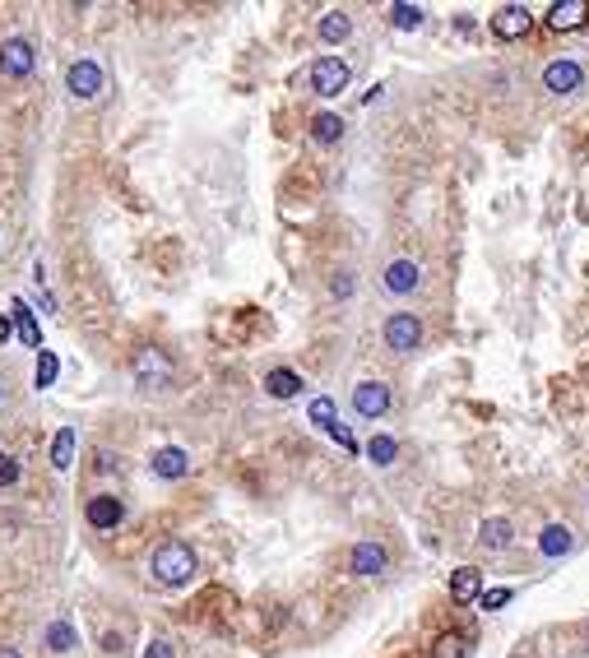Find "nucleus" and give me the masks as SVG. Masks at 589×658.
I'll list each match as a JSON object with an SVG mask.
<instances>
[{"instance_id":"f257e3e1","label":"nucleus","mask_w":589,"mask_h":658,"mask_svg":"<svg viewBox=\"0 0 589 658\" xmlns=\"http://www.w3.org/2000/svg\"><path fill=\"white\" fill-rule=\"evenodd\" d=\"M153 580L158 584H168V589H181V584H191L195 580V552L186 542H163V547H153Z\"/></svg>"},{"instance_id":"f03ea898","label":"nucleus","mask_w":589,"mask_h":658,"mask_svg":"<svg viewBox=\"0 0 589 658\" xmlns=\"http://www.w3.org/2000/svg\"><path fill=\"white\" fill-rule=\"evenodd\" d=\"M381 339H385V348H394V352H413V348L422 343V320L409 316V311H394V316L381 325Z\"/></svg>"},{"instance_id":"7ed1b4c3","label":"nucleus","mask_w":589,"mask_h":658,"mask_svg":"<svg viewBox=\"0 0 589 658\" xmlns=\"http://www.w3.org/2000/svg\"><path fill=\"white\" fill-rule=\"evenodd\" d=\"M65 89H70V98L89 102V98H98V93L107 89V74H102L98 61H74V65L65 70Z\"/></svg>"},{"instance_id":"20e7f679","label":"nucleus","mask_w":589,"mask_h":658,"mask_svg":"<svg viewBox=\"0 0 589 658\" xmlns=\"http://www.w3.org/2000/svg\"><path fill=\"white\" fill-rule=\"evenodd\" d=\"M135 380H140L144 390L168 385V380H172V362H168V352H163V348H140V352H135Z\"/></svg>"},{"instance_id":"39448f33","label":"nucleus","mask_w":589,"mask_h":658,"mask_svg":"<svg viewBox=\"0 0 589 658\" xmlns=\"http://www.w3.org/2000/svg\"><path fill=\"white\" fill-rule=\"evenodd\" d=\"M311 89H316L320 98H339V93L348 89V65H343L339 56H320V61L311 65Z\"/></svg>"},{"instance_id":"423d86ee","label":"nucleus","mask_w":589,"mask_h":658,"mask_svg":"<svg viewBox=\"0 0 589 658\" xmlns=\"http://www.w3.org/2000/svg\"><path fill=\"white\" fill-rule=\"evenodd\" d=\"M585 19H589V0H557L543 14L552 33H576V29H585Z\"/></svg>"},{"instance_id":"0eeeda50","label":"nucleus","mask_w":589,"mask_h":658,"mask_svg":"<svg viewBox=\"0 0 589 658\" xmlns=\"http://www.w3.org/2000/svg\"><path fill=\"white\" fill-rule=\"evenodd\" d=\"M390 385H381V380H362V385H353V408L362 418H385L390 413Z\"/></svg>"},{"instance_id":"6e6552de","label":"nucleus","mask_w":589,"mask_h":658,"mask_svg":"<svg viewBox=\"0 0 589 658\" xmlns=\"http://www.w3.org/2000/svg\"><path fill=\"white\" fill-rule=\"evenodd\" d=\"M580 84H585L580 61H552V65L543 70V89H548L552 98H567V93H576Z\"/></svg>"},{"instance_id":"1a4fd4ad","label":"nucleus","mask_w":589,"mask_h":658,"mask_svg":"<svg viewBox=\"0 0 589 658\" xmlns=\"http://www.w3.org/2000/svg\"><path fill=\"white\" fill-rule=\"evenodd\" d=\"M533 29V14L524 10V5H501L497 14H492V33L501 38V42H515V38H524Z\"/></svg>"},{"instance_id":"9d476101","label":"nucleus","mask_w":589,"mask_h":658,"mask_svg":"<svg viewBox=\"0 0 589 658\" xmlns=\"http://www.w3.org/2000/svg\"><path fill=\"white\" fill-rule=\"evenodd\" d=\"M84 519L98 529V533H107V529H117L121 519H126V506H121V497H89V506H84Z\"/></svg>"},{"instance_id":"9b49d317","label":"nucleus","mask_w":589,"mask_h":658,"mask_svg":"<svg viewBox=\"0 0 589 658\" xmlns=\"http://www.w3.org/2000/svg\"><path fill=\"white\" fill-rule=\"evenodd\" d=\"M0 70H5L10 79H23L33 70V42L29 38H10L5 47H0Z\"/></svg>"},{"instance_id":"f8f14e48","label":"nucleus","mask_w":589,"mask_h":658,"mask_svg":"<svg viewBox=\"0 0 589 658\" xmlns=\"http://www.w3.org/2000/svg\"><path fill=\"white\" fill-rule=\"evenodd\" d=\"M381 283H385V292L404 297V292H413V288L422 283V273H418V264H413V260H390V264H385V273H381Z\"/></svg>"},{"instance_id":"ddd939ff","label":"nucleus","mask_w":589,"mask_h":658,"mask_svg":"<svg viewBox=\"0 0 589 658\" xmlns=\"http://www.w3.org/2000/svg\"><path fill=\"white\" fill-rule=\"evenodd\" d=\"M153 473L168 478V482H177V478L191 473V455H186L181 446H163V450L153 455Z\"/></svg>"},{"instance_id":"4468645a","label":"nucleus","mask_w":589,"mask_h":658,"mask_svg":"<svg viewBox=\"0 0 589 658\" xmlns=\"http://www.w3.org/2000/svg\"><path fill=\"white\" fill-rule=\"evenodd\" d=\"M348 566H353V575H381L390 566V557H385L381 542H358L353 557H348Z\"/></svg>"},{"instance_id":"2eb2a0df","label":"nucleus","mask_w":589,"mask_h":658,"mask_svg":"<svg viewBox=\"0 0 589 658\" xmlns=\"http://www.w3.org/2000/svg\"><path fill=\"white\" fill-rule=\"evenodd\" d=\"M450 598L455 602H478L483 598V570H473V566H460L450 575Z\"/></svg>"},{"instance_id":"dca6fc26","label":"nucleus","mask_w":589,"mask_h":658,"mask_svg":"<svg viewBox=\"0 0 589 658\" xmlns=\"http://www.w3.org/2000/svg\"><path fill=\"white\" fill-rule=\"evenodd\" d=\"M264 394L270 399H298L302 394V376L288 371V367H274L270 376H264Z\"/></svg>"},{"instance_id":"f3484780","label":"nucleus","mask_w":589,"mask_h":658,"mask_svg":"<svg viewBox=\"0 0 589 658\" xmlns=\"http://www.w3.org/2000/svg\"><path fill=\"white\" fill-rule=\"evenodd\" d=\"M571 547H576V538H571V529H567V524H548V529L539 533V552H543V557H552V561H557V557H567Z\"/></svg>"},{"instance_id":"a211bd4d","label":"nucleus","mask_w":589,"mask_h":658,"mask_svg":"<svg viewBox=\"0 0 589 658\" xmlns=\"http://www.w3.org/2000/svg\"><path fill=\"white\" fill-rule=\"evenodd\" d=\"M469 636H460V630H441V636L432 640V658H469Z\"/></svg>"},{"instance_id":"6ab92c4d","label":"nucleus","mask_w":589,"mask_h":658,"mask_svg":"<svg viewBox=\"0 0 589 658\" xmlns=\"http://www.w3.org/2000/svg\"><path fill=\"white\" fill-rule=\"evenodd\" d=\"M511 519H483V533H478V542L488 547V552H501V547H511Z\"/></svg>"},{"instance_id":"aec40b11","label":"nucleus","mask_w":589,"mask_h":658,"mask_svg":"<svg viewBox=\"0 0 589 658\" xmlns=\"http://www.w3.org/2000/svg\"><path fill=\"white\" fill-rule=\"evenodd\" d=\"M348 33H353V19H348L343 10H330L325 19H320V42H343Z\"/></svg>"},{"instance_id":"412c9836","label":"nucleus","mask_w":589,"mask_h":658,"mask_svg":"<svg viewBox=\"0 0 589 658\" xmlns=\"http://www.w3.org/2000/svg\"><path fill=\"white\" fill-rule=\"evenodd\" d=\"M14 329H19V339L29 343V348H42V334H38V320H33V311L23 307V301H14Z\"/></svg>"},{"instance_id":"4be33fe9","label":"nucleus","mask_w":589,"mask_h":658,"mask_svg":"<svg viewBox=\"0 0 589 658\" xmlns=\"http://www.w3.org/2000/svg\"><path fill=\"white\" fill-rule=\"evenodd\" d=\"M339 134H343V121H339L334 112H325V117L311 121V140H316V144H339Z\"/></svg>"},{"instance_id":"5701e85b","label":"nucleus","mask_w":589,"mask_h":658,"mask_svg":"<svg viewBox=\"0 0 589 658\" xmlns=\"http://www.w3.org/2000/svg\"><path fill=\"white\" fill-rule=\"evenodd\" d=\"M47 649L51 654H70L74 649V626L70 621H51L47 626Z\"/></svg>"},{"instance_id":"b1692460","label":"nucleus","mask_w":589,"mask_h":658,"mask_svg":"<svg viewBox=\"0 0 589 658\" xmlns=\"http://www.w3.org/2000/svg\"><path fill=\"white\" fill-rule=\"evenodd\" d=\"M394 455H399V446H394V436H385V431L367 441V459L381 463V469H385V463H394Z\"/></svg>"},{"instance_id":"393cba45","label":"nucleus","mask_w":589,"mask_h":658,"mask_svg":"<svg viewBox=\"0 0 589 658\" xmlns=\"http://www.w3.org/2000/svg\"><path fill=\"white\" fill-rule=\"evenodd\" d=\"M51 463H56V469H70L74 463V431L70 427L56 431V441H51Z\"/></svg>"},{"instance_id":"a878e982","label":"nucleus","mask_w":589,"mask_h":658,"mask_svg":"<svg viewBox=\"0 0 589 658\" xmlns=\"http://www.w3.org/2000/svg\"><path fill=\"white\" fill-rule=\"evenodd\" d=\"M56 371H61V362H56V352H38V371H33V380H38V390H47L51 380H56Z\"/></svg>"},{"instance_id":"bb28decb","label":"nucleus","mask_w":589,"mask_h":658,"mask_svg":"<svg viewBox=\"0 0 589 658\" xmlns=\"http://www.w3.org/2000/svg\"><path fill=\"white\" fill-rule=\"evenodd\" d=\"M422 5H394L390 10V23H394V29H418V23H422Z\"/></svg>"},{"instance_id":"cd10ccee","label":"nucleus","mask_w":589,"mask_h":658,"mask_svg":"<svg viewBox=\"0 0 589 658\" xmlns=\"http://www.w3.org/2000/svg\"><path fill=\"white\" fill-rule=\"evenodd\" d=\"M311 422H316L320 431H330V427H334V399H325V394L311 399Z\"/></svg>"},{"instance_id":"c85d7f7f","label":"nucleus","mask_w":589,"mask_h":658,"mask_svg":"<svg viewBox=\"0 0 589 658\" xmlns=\"http://www.w3.org/2000/svg\"><path fill=\"white\" fill-rule=\"evenodd\" d=\"M506 602H511V589H483V598H478V608L497 612V608H506Z\"/></svg>"},{"instance_id":"c756f323","label":"nucleus","mask_w":589,"mask_h":658,"mask_svg":"<svg viewBox=\"0 0 589 658\" xmlns=\"http://www.w3.org/2000/svg\"><path fill=\"white\" fill-rule=\"evenodd\" d=\"M19 473H23V469H19V459H14V455H0V487H14Z\"/></svg>"},{"instance_id":"7c9ffc66","label":"nucleus","mask_w":589,"mask_h":658,"mask_svg":"<svg viewBox=\"0 0 589 658\" xmlns=\"http://www.w3.org/2000/svg\"><path fill=\"white\" fill-rule=\"evenodd\" d=\"M144 658H177V649H172V640H149V649H144Z\"/></svg>"},{"instance_id":"2f4dec72","label":"nucleus","mask_w":589,"mask_h":658,"mask_svg":"<svg viewBox=\"0 0 589 658\" xmlns=\"http://www.w3.org/2000/svg\"><path fill=\"white\" fill-rule=\"evenodd\" d=\"M330 436H334V441H339V446H348V450H353V455H358V436H353V431H348L343 422H334V427H330Z\"/></svg>"},{"instance_id":"473e14b6","label":"nucleus","mask_w":589,"mask_h":658,"mask_svg":"<svg viewBox=\"0 0 589 658\" xmlns=\"http://www.w3.org/2000/svg\"><path fill=\"white\" fill-rule=\"evenodd\" d=\"M330 292H334V297H348V292H353V279H348V273H339V279L330 283Z\"/></svg>"},{"instance_id":"72a5a7b5","label":"nucleus","mask_w":589,"mask_h":658,"mask_svg":"<svg viewBox=\"0 0 589 658\" xmlns=\"http://www.w3.org/2000/svg\"><path fill=\"white\" fill-rule=\"evenodd\" d=\"M102 649H107V654H121L126 645H121V636H117V630H107V636H102Z\"/></svg>"},{"instance_id":"f704fd0d","label":"nucleus","mask_w":589,"mask_h":658,"mask_svg":"<svg viewBox=\"0 0 589 658\" xmlns=\"http://www.w3.org/2000/svg\"><path fill=\"white\" fill-rule=\"evenodd\" d=\"M0 658H23L19 649H0Z\"/></svg>"},{"instance_id":"c9c22d12","label":"nucleus","mask_w":589,"mask_h":658,"mask_svg":"<svg viewBox=\"0 0 589 658\" xmlns=\"http://www.w3.org/2000/svg\"><path fill=\"white\" fill-rule=\"evenodd\" d=\"M0 339H10V320H0Z\"/></svg>"}]
</instances>
